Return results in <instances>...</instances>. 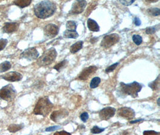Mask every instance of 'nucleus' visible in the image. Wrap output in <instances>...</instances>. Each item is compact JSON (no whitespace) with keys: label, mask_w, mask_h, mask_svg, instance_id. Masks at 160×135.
Instances as JSON below:
<instances>
[{"label":"nucleus","mask_w":160,"mask_h":135,"mask_svg":"<svg viewBox=\"0 0 160 135\" xmlns=\"http://www.w3.org/2000/svg\"><path fill=\"white\" fill-rule=\"evenodd\" d=\"M8 41L5 38H1L0 39V51L3 50L5 46H7Z\"/></svg>","instance_id":"nucleus-30"},{"label":"nucleus","mask_w":160,"mask_h":135,"mask_svg":"<svg viewBox=\"0 0 160 135\" xmlns=\"http://www.w3.org/2000/svg\"><path fill=\"white\" fill-rule=\"evenodd\" d=\"M120 2L121 4H122L124 5H127V6H129L130 5H131L134 2V0H132V1H120Z\"/></svg>","instance_id":"nucleus-35"},{"label":"nucleus","mask_w":160,"mask_h":135,"mask_svg":"<svg viewBox=\"0 0 160 135\" xmlns=\"http://www.w3.org/2000/svg\"><path fill=\"white\" fill-rule=\"evenodd\" d=\"M157 103H158V105L160 106V98L158 99V100H157Z\"/></svg>","instance_id":"nucleus-40"},{"label":"nucleus","mask_w":160,"mask_h":135,"mask_svg":"<svg viewBox=\"0 0 160 135\" xmlns=\"http://www.w3.org/2000/svg\"><path fill=\"white\" fill-rule=\"evenodd\" d=\"M39 56V53L35 48H30L25 49L20 54L21 58H25L29 61L36 60Z\"/></svg>","instance_id":"nucleus-8"},{"label":"nucleus","mask_w":160,"mask_h":135,"mask_svg":"<svg viewBox=\"0 0 160 135\" xmlns=\"http://www.w3.org/2000/svg\"><path fill=\"white\" fill-rule=\"evenodd\" d=\"M31 3V1H15L14 4L20 8H24L28 6Z\"/></svg>","instance_id":"nucleus-22"},{"label":"nucleus","mask_w":160,"mask_h":135,"mask_svg":"<svg viewBox=\"0 0 160 135\" xmlns=\"http://www.w3.org/2000/svg\"><path fill=\"white\" fill-rule=\"evenodd\" d=\"M87 26L89 30L91 31L98 32L100 31V27L96 21L89 18L87 20Z\"/></svg>","instance_id":"nucleus-16"},{"label":"nucleus","mask_w":160,"mask_h":135,"mask_svg":"<svg viewBox=\"0 0 160 135\" xmlns=\"http://www.w3.org/2000/svg\"><path fill=\"white\" fill-rule=\"evenodd\" d=\"M105 130L104 128L102 129V128H100L99 127L95 126L94 127H93V128L91 130V132L93 134H98V133H101V132H104Z\"/></svg>","instance_id":"nucleus-29"},{"label":"nucleus","mask_w":160,"mask_h":135,"mask_svg":"<svg viewBox=\"0 0 160 135\" xmlns=\"http://www.w3.org/2000/svg\"><path fill=\"white\" fill-rule=\"evenodd\" d=\"M134 24L136 26H140L142 24V22L139 17H136L134 18Z\"/></svg>","instance_id":"nucleus-36"},{"label":"nucleus","mask_w":160,"mask_h":135,"mask_svg":"<svg viewBox=\"0 0 160 135\" xmlns=\"http://www.w3.org/2000/svg\"><path fill=\"white\" fill-rule=\"evenodd\" d=\"M142 85L137 82H133L130 84L121 82L118 91L122 95L130 96L133 98L138 97L139 93L142 90Z\"/></svg>","instance_id":"nucleus-2"},{"label":"nucleus","mask_w":160,"mask_h":135,"mask_svg":"<svg viewBox=\"0 0 160 135\" xmlns=\"http://www.w3.org/2000/svg\"><path fill=\"white\" fill-rule=\"evenodd\" d=\"M80 118L83 122H85L89 118V114L87 112H83L80 115Z\"/></svg>","instance_id":"nucleus-32"},{"label":"nucleus","mask_w":160,"mask_h":135,"mask_svg":"<svg viewBox=\"0 0 160 135\" xmlns=\"http://www.w3.org/2000/svg\"><path fill=\"white\" fill-rule=\"evenodd\" d=\"M57 57V52L55 48H50L45 51L38 59L37 63L39 66H47L52 64Z\"/></svg>","instance_id":"nucleus-4"},{"label":"nucleus","mask_w":160,"mask_h":135,"mask_svg":"<svg viewBox=\"0 0 160 135\" xmlns=\"http://www.w3.org/2000/svg\"><path fill=\"white\" fill-rule=\"evenodd\" d=\"M149 86L152 90H157L160 86V76H158L154 82L149 84Z\"/></svg>","instance_id":"nucleus-24"},{"label":"nucleus","mask_w":160,"mask_h":135,"mask_svg":"<svg viewBox=\"0 0 160 135\" xmlns=\"http://www.w3.org/2000/svg\"><path fill=\"white\" fill-rule=\"evenodd\" d=\"M68 115V112L67 111L64 109L60 111L59 110L53 112L50 115V118L54 122H58V121H60L61 119L67 117Z\"/></svg>","instance_id":"nucleus-14"},{"label":"nucleus","mask_w":160,"mask_h":135,"mask_svg":"<svg viewBox=\"0 0 160 135\" xmlns=\"http://www.w3.org/2000/svg\"><path fill=\"white\" fill-rule=\"evenodd\" d=\"M66 28L67 30L76 31L77 29V24L75 21L68 20L66 23Z\"/></svg>","instance_id":"nucleus-18"},{"label":"nucleus","mask_w":160,"mask_h":135,"mask_svg":"<svg viewBox=\"0 0 160 135\" xmlns=\"http://www.w3.org/2000/svg\"><path fill=\"white\" fill-rule=\"evenodd\" d=\"M133 41L134 42V43L136 45H140L142 44L143 39L142 37L140 35H137V34H134L133 35Z\"/></svg>","instance_id":"nucleus-28"},{"label":"nucleus","mask_w":160,"mask_h":135,"mask_svg":"<svg viewBox=\"0 0 160 135\" xmlns=\"http://www.w3.org/2000/svg\"><path fill=\"white\" fill-rule=\"evenodd\" d=\"M149 15L153 16H158L160 15V9L159 8H151L147 10Z\"/></svg>","instance_id":"nucleus-25"},{"label":"nucleus","mask_w":160,"mask_h":135,"mask_svg":"<svg viewBox=\"0 0 160 135\" xmlns=\"http://www.w3.org/2000/svg\"><path fill=\"white\" fill-rule=\"evenodd\" d=\"M144 120V119H137V120H134V121H129V123L130 124H134V123H137V122L142 121Z\"/></svg>","instance_id":"nucleus-38"},{"label":"nucleus","mask_w":160,"mask_h":135,"mask_svg":"<svg viewBox=\"0 0 160 135\" xmlns=\"http://www.w3.org/2000/svg\"><path fill=\"white\" fill-rule=\"evenodd\" d=\"M24 127L23 125H19V124H11L8 127V130L10 132L15 133Z\"/></svg>","instance_id":"nucleus-21"},{"label":"nucleus","mask_w":160,"mask_h":135,"mask_svg":"<svg viewBox=\"0 0 160 135\" xmlns=\"http://www.w3.org/2000/svg\"><path fill=\"white\" fill-rule=\"evenodd\" d=\"M87 4V2L86 1L80 0V1H76L73 4L71 9L69 12L70 15H78L82 13Z\"/></svg>","instance_id":"nucleus-7"},{"label":"nucleus","mask_w":160,"mask_h":135,"mask_svg":"<svg viewBox=\"0 0 160 135\" xmlns=\"http://www.w3.org/2000/svg\"><path fill=\"white\" fill-rule=\"evenodd\" d=\"M144 135H160V133L153 130H147L144 132Z\"/></svg>","instance_id":"nucleus-34"},{"label":"nucleus","mask_w":160,"mask_h":135,"mask_svg":"<svg viewBox=\"0 0 160 135\" xmlns=\"http://www.w3.org/2000/svg\"><path fill=\"white\" fill-rule=\"evenodd\" d=\"M97 70V68L94 66H91L88 68H85L83 70V71L80 73L79 76H78V78L80 80L85 81L89 78V77L94 75Z\"/></svg>","instance_id":"nucleus-12"},{"label":"nucleus","mask_w":160,"mask_h":135,"mask_svg":"<svg viewBox=\"0 0 160 135\" xmlns=\"http://www.w3.org/2000/svg\"><path fill=\"white\" fill-rule=\"evenodd\" d=\"M160 29V25H157L153 27H148L146 29V33L147 34H154Z\"/></svg>","instance_id":"nucleus-27"},{"label":"nucleus","mask_w":160,"mask_h":135,"mask_svg":"<svg viewBox=\"0 0 160 135\" xmlns=\"http://www.w3.org/2000/svg\"><path fill=\"white\" fill-rule=\"evenodd\" d=\"M118 65H119V63H116L112 64V65L110 66L109 67H108V68L106 69V72L107 73L112 72V71H113L116 68V67H117Z\"/></svg>","instance_id":"nucleus-31"},{"label":"nucleus","mask_w":160,"mask_h":135,"mask_svg":"<svg viewBox=\"0 0 160 135\" xmlns=\"http://www.w3.org/2000/svg\"><path fill=\"white\" fill-rule=\"evenodd\" d=\"M61 128V126H52V127H49L46 128V132H52V131H55V130H56L59 129Z\"/></svg>","instance_id":"nucleus-33"},{"label":"nucleus","mask_w":160,"mask_h":135,"mask_svg":"<svg viewBox=\"0 0 160 135\" xmlns=\"http://www.w3.org/2000/svg\"><path fill=\"white\" fill-rule=\"evenodd\" d=\"M56 10V4L51 1H40L34 7L35 15L40 19H46L52 16Z\"/></svg>","instance_id":"nucleus-1"},{"label":"nucleus","mask_w":160,"mask_h":135,"mask_svg":"<svg viewBox=\"0 0 160 135\" xmlns=\"http://www.w3.org/2000/svg\"><path fill=\"white\" fill-rule=\"evenodd\" d=\"M53 135H71V134L65 131H61L56 132Z\"/></svg>","instance_id":"nucleus-37"},{"label":"nucleus","mask_w":160,"mask_h":135,"mask_svg":"<svg viewBox=\"0 0 160 135\" xmlns=\"http://www.w3.org/2000/svg\"><path fill=\"white\" fill-rule=\"evenodd\" d=\"M68 64V61L67 60H64L63 61H61L58 64H57L56 66L53 67V68L57 70L58 71H60L62 69L65 68Z\"/></svg>","instance_id":"nucleus-23"},{"label":"nucleus","mask_w":160,"mask_h":135,"mask_svg":"<svg viewBox=\"0 0 160 135\" xmlns=\"http://www.w3.org/2000/svg\"><path fill=\"white\" fill-rule=\"evenodd\" d=\"M118 114L119 116L126 118L127 119H132L135 117V112L130 108L123 107L118 111Z\"/></svg>","instance_id":"nucleus-11"},{"label":"nucleus","mask_w":160,"mask_h":135,"mask_svg":"<svg viewBox=\"0 0 160 135\" xmlns=\"http://www.w3.org/2000/svg\"><path fill=\"white\" fill-rule=\"evenodd\" d=\"M12 67L11 63L9 61H4L0 64V73L5 72L10 69Z\"/></svg>","instance_id":"nucleus-20"},{"label":"nucleus","mask_w":160,"mask_h":135,"mask_svg":"<svg viewBox=\"0 0 160 135\" xmlns=\"http://www.w3.org/2000/svg\"><path fill=\"white\" fill-rule=\"evenodd\" d=\"M59 33V28L57 25L50 24L46 25L44 28V33L46 36L49 38H53L57 35Z\"/></svg>","instance_id":"nucleus-10"},{"label":"nucleus","mask_w":160,"mask_h":135,"mask_svg":"<svg viewBox=\"0 0 160 135\" xmlns=\"http://www.w3.org/2000/svg\"><path fill=\"white\" fill-rule=\"evenodd\" d=\"M2 78L10 82L19 81L22 79V75L17 71H10L3 75Z\"/></svg>","instance_id":"nucleus-13"},{"label":"nucleus","mask_w":160,"mask_h":135,"mask_svg":"<svg viewBox=\"0 0 160 135\" xmlns=\"http://www.w3.org/2000/svg\"><path fill=\"white\" fill-rule=\"evenodd\" d=\"M158 0H156V1H149V0H147V1H146L147 2H157Z\"/></svg>","instance_id":"nucleus-39"},{"label":"nucleus","mask_w":160,"mask_h":135,"mask_svg":"<svg viewBox=\"0 0 160 135\" xmlns=\"http://www.w3.org/2000/svg\"><path fill=\"white\" fill-rule=\"evenodd\" d=\"M101 82V79L99 77H94L90 83V88L92 89L96 88Z\"/></svg>","instance_id":"nucleus-26"},{"label":"nucleus","mask_w":160,"mask_h":135,"mask_svg":"<svg viewBox=\"0 0 160 135\" xmlns=\"http://www.w3.org/2000/svg\"><path fill=\"white\" fill-rule=\"evenodd\" d=\"M120 37L118 34H111L104 37L101 42V46L104 48H109L117 43L119 41Z\"/></svg>","instance_id":"nucleus-6"},{"label":"nucleus","mask_w":160,"mask_h":135,"mask_svg":"<svg viewBox=\"0 0 160 135\" xmlns=\"http://www.w3.org/2000/svg\"><path fill=\"white\" fill-rule=\"evenodd\" d=\"M116 112V109L112 107H106L99 112L100 118L102 120H108L113 117Z\"/></svg>","instance_id":"nucleus-9"},{"label":"nucleus","mask_w":160,"mask_h":135,"mask_svg":"<svg viewBox=\"0 0 160 135\" xmlns=\"http://www.w3.org/2000/svg\"><path fill=\"white\" fill-rule=\"evenodd\" d=\"M64 37L67 38H77L79 37V34L77 31L65 30L64 32Z\"/></svg>","instance_id":"nucleus-19"},{"label":"nucleus","mask_w":160,"mask_h":135,"mask_svg":"<svg viewBox=\"0 0 160 135\" xmlns=\"http://www.w3.org/2000/svg\"><path fill=\"white\" fill-rule=\"evenodd\" d=\"M83 41L77 42L76 43H75V44L71 46L70 49V52L72 53H76L78 51H80V49H82L83 48Z\"/></svg>","instance_id":"nucleus-17"},{"label":"nucleus","mask_w":160,"mask_h":135,"mask_svg":"<svg viewBox=\"0 0 160 135\" xmlns=\"http://www.w3.org/2000/svg\"><path fill=\"white\" fill-rule=\"evenodd\" d=\"M53 105L48 97H43L38 100L34 109V114L46 117L52 110Z\"/></svg>","instance_id":"nucleus-3"},{"label":"nucleus","mask_w":160,"mask_h":135,"mask_svg":"<svg viewBox=\"0 0 160 135\" xmlns=\"http://www.w3.org/2000/svg\"><path fill=\"white\" fill-rule=\"evenodd\" d=\"M16 96V90L12 84L4 86L0 89V98L5 101L13 100Z\"/></svg>","instance_id":"nucleus-5"},{"label":"nucleus","mask_w":160,"mask_h":135,"mask_svg":"<svg viewBox=\"0 0 160 135\" xmlns=\"http://www.w3.org/2000/svg\"><path fill=\"white\" fill-rule=\"evenodd\" d=\"M19 27V24L16 22L5 23L2 28V31L5 33H12L16 31Z\"/></svg>","instance_id":"nucleus-15"}]
</instances>
